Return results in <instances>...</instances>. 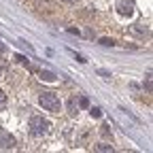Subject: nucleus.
<instances>
[{
  "label": "nucleus",
  "mask_w": 153,
  "mask_h": 153,
  "mask_svg": "<svg viewBox=\"0 0 153 153\" xmlns=\"http://www.w3.org/2000/svg\"><path fill=\"white\" fill-rule=\"evenodd\" d=\"M38 104L43 106V111H49V113H60L62 111V100L57 98L53 91H41Z\"/></svg>",
  "instance_id": "obj_1"
},
{
  "label": "nucleus",
  "mask_w": 153,
  "mask_h": 153,
  "mask_svg": "<svg viewBox=\"0 0 153 153\" xmlns=\"http://www.w3.org/2000/svg\"><path fill=\"white\" fill-rule=\"evenodd\" d=\"M102 76H104V79H111V72H106V70H98Z\"/></svg>",
  "instance_id": "obj_17"
},
{
  "label": "nucleus",
  "mask_w": 153,
  "mask_h": 153,
  "mask_svg": "<svg viewBox=\"0 0 153 153\" xmlns=\"http://www.w3.org/2000/svg\"><path fill=\"white\" fill-rule=\"evenodd\" d=\"M66 108H68V115L70 117H76V115H79V102H76V98H68L66 100Z\"/></svg>",
  "instance_id": "obj_5"
},
{
  "label": "nucleus",
  "mask_w": 153,
  "mask_h": 153,
  "mask_svg": "<svg viewBox=\"0 0 153 153\" xmlns=\"http://www.w3.org/2000/svg\"><path fill=\"white\" fill-rule=\"evenodd\" d=\"M49 121L45 119V117H41V115H32L30 117V134L32 136H36V138H41V136H45V134L49 132Z\"/></svg>",
  "instance_id": "obj_2"
},
{
  "label": "nucleus",
  "mask_w": 153,
  "mask_h": 153,
  "mask_svg": "<svg viewBox=\"0 0 153 153\" xmlns=\"http://www.w3.org/2000/svg\"><path fill=\"white\" fill-rule=\"evenodd\" d=\"M94 149H96V151H104V153H106V151H115V147H113V145H108V143H98Z\"/></svg>",
  "instance_id": "obj_8"
},
{
  "label": "nucleus",
  "mask_w": 153,
  "mask_h": 153,
  "mask_svg": "<svg viewBox=\"0 0 153 153\" xmlns=\"http://www.w3.org/2000/svg\"><path fill=\"white\" fill-rule=\"evenodd\" d=\"M100 134H102V136H104V138H111V140H113V132L108 130V126H106V123H104V126L100 128Z\"/></svg>",
  "instance_id": "obj_10"
},
{
  "label": "nucleus",
  "mask_w": 153,
  "mask_h": 153,
  "mask_svg": "<svg viewBox=\"0 0 153 153\" xmlns=\"http://www.w3.org/2000/svg\"><path fill=\"white\" fill-rule=\"evenodd\" d=\"M62 2H66V4H74V2H79V0H62Z\"/></svg>",
  "instance_id": "obj_19"
},
{
  "label": "nucleus",
  "mask_w": 153,
  "mask_h": 153,
  "mask_svg": "<svg viewBox=\"0 0 153 153\" xmlns=\"http://www.w3.org/2000/svg\"><path fill=\"white\" fill-rule=\"evenodd\" d=\"M132 32H134V34H138V36H145L149 30H147L143 24H134V26H132Z\"/></svg>",
  "instance_id": "obj_7"
},
{
  "label": "nucleus",
  "mask_w": 153,
  "mask_h": 153,
  "mask_svg": "<svg viewBox=\"0 0 153 153\" xmlns=\"http://www.w3.org/2000/svg\"><path fill=\"white\" fill-rule=\"evenodd\" d=\"M4 51H7V45H4V43H0V53H4Z\"/></svg>",
  "instance_id": "obj_18"
},
{
  "label": "nucleus",
  "mask_w": 153,
  "mask_h": 153,
  "mask_svg": "<svg viewBox=\"0 0 153 153\" xmlns=\"http://www.w3.org/2000/svg\"><path fill=\"white\" fill-rule=\"evenodd\" d=\"M79 108H89V100L85 98V96H81V98H79Z\"/></svg>",
  "instance_id": "obj_13"
},
{
  "label": "nucleus",
  "mask_w": 153,
  "mask_h": 153,
  "mask_svg": "<svg viewBox=\"0 0 153 153\" xmlns=\"http://www.w3.org/2000/svg\"><path fill=\"white\" fill-rule=\"evenodd\" d=\"M4 106H7V94L0 89V111H4Z\"/></svg>",
  "instance_id": "obj_11"
},
{
  "label": "nucleus",
  "mask_w": 153,
  "mask_h": 153,
  "mask_svg": "<svg viewBox=\"0 0 153 153\" xmlns=\"http://www.w3.org/2000/svg\"><path fill=\"white\" fill-rule=\"evenodd\" d=\"M100 45H104V47H113L115 43H113V38H100Z\"/></svg>",
  "instance_id": "obj_16"
},
{
  "label": "nucleus",
  "mask_w": 153,
  "mask_h": 153,
  "mask_svg": "<svg viewBox=\"0 0 153 153\" xmlns=\"http://www.w3.org/2000/svg\"><path fill=\"white\" fill-rule=\"evenodd\" d=\"M115 9H117V13L121 17H132L136 4H134V0H117V2H115Z\"/></svg>",
  "instance_id": "obj_3"
},
{
  "label": "nucleus",
  "mask_w": 153,
  "mask_h": 153,
  "mask_svg": "<svg viewBox=\"0 0 153 153\" xmlns=\"http://www.w3.org/2000/svg\"><path fill=\"white\" fill-rule=\"evenodd\" d=\"M38 74H41V79H43V81H55V79H57V74L51 72V70H41Z\"/></svg>",
  "instance_id": "obj_6"
},
{
  "label": "nucleus",
  "mask_w": 153,
  "mask_h": 153,
  "mask_svg": "<svg viewBox=\"0 0 153 153\" xmlns=\"http://www.w3.org/2000/svg\"><path fill=\"white\" fill-rule=\"evenodd\" d=\"M0 147H2L4 151L15 149V138L11 136V134H9L7 130H0Z\"/></svg>",
  "instance_id": "obj_4"
},
{
  "label": "nucleus",
  "mask_w": 153,
  "mask_h": 153,
  "mask_svg": "<svg viewBox=\"0 0 153 153\" xmlns=\"http://www.w3.org/2000/svg\"><path fill=\"white\" fill-rule=\"evenodd\" d=\"M17 45L22 47V49H26V51H30V53L34 51V49H32V45H30V43H26V41H17Z\"/></svg>",
  "instance_id": "obj_12"
},
{
  "label": "nucleus",
  "mask_w": 153,
  "mask_h": 153,
  "mask_svg": "<svg viewBox=\"0 0 153 153\" xmlns=\"http://www.w3.org/2000/svg\"><path fill=\"white\" fill-rule=\"evenodd\" d=\"M70 53H72V55L76 57V62H81V64H85V62H87V60H85V55H81V53H76V51H72V49H70Z\"/></svg>",
  "instance_id": "obj_15"
},
{
  "label": "nucleus",
  "mask_w": 153,
  "mask_h": 153,
  "mask_svg": "<svg viewBox=\"0 0 153 153\" xmlns=\"http://www.w3.org/2000/svg\"><path fill=\"white\" fill-rule=\"evenodd\" d=\"M143 87H145V89H147V94H151V72H149V74H147V81H145V83H143Z\"/></svg>",
  "instance_id": "obj_14"
},
{
  "label": "nucleus",
  "mask_w": 153,
  "mask_h": 153,
  "mask_svg": "<svg viewBox=\"0 0 153 153\" xmlns=\"http://www.w3.org/2000/svg\"><path fill=\"white\" fill-rule=\"evenodd\" d=\"M89 115L94 119H98V117H102V108L100 106H89Z\"/></svg>",
  "instance_id": "obj_9"
}]
</instances>
